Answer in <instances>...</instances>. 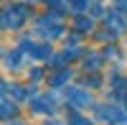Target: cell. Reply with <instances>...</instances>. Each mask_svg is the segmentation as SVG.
I'll use <instances>...</instances> for the list:
<instances>
[{"mask_svg":"<svg viewBox=\"0 0 127 125\" xmlns=\"http://www.w3.org/2000/svg\"><path fill=\"white\" fill-rule=\"evenodd\" d=\"M8 115H15V105H10V102H0V118H8Z\"/></svg>","mask_w":127,"mask_h":125,"instance_id":"cell-3","label":"cell"},{"mask_svg":"<svg viewBox=\"0 0 127 125\" xmlns=\"http://www.w3.org/2000/svg\"><path fill=\"white\" fill-rule=\"evenodd\" d=\"M66 97H71L69 102L74 107H87V105H92V95H87L84 89H79V87H71V89H66Z\"/></svg>","mask_w":127,"mask_h":125,"instance_id":"cell-1","label":"cell"},{"mask_svg":"<svg viewBox=\"0 0 127 125\" xmlns=\"http://www.w3.org/2000/svg\"><path fill=\"white\" fill-rule=\"evenodd\" d=\"M125 105H127V102H125Z\"/></svg>","mask_w":127,"mask_h":125,"instance_id":"cell-7","label":"cell"},{"mask_svg":"<svg viewBox=\"0 0 127 125\" xmlns=\"http://www.w3.org/2000/svg\"><path fill=\"white\" fill-rule=\"evenodd\" d=\"M8 125H28V123H23V120H15V123H8Z\"/></svg>","mask_w":127,"mask_h":125,"instance_id":"cell-5","label":"cell"},{"mask_svg":"<svg viewBox=\"0 0 127 125\" xmlns=\"http://www.w3.org/2000/svg\"><path fill=\"white\" fill-rule=\"evenodd\" d=\"M69 125H92V120H87V118H81V115H74V118L69 120Z\"/></svg>","mask_w":127,"mask_h":125,"instance_id":"cell-4","label":"cell"},{"mask_svg":"<svg viewBox=\"0 0 127 125\" xmlns=\"http://www.w3.org/2000/svg\"><path fill=\"white\" fill-rule=\"evenodd\" d=\"M97 118H107V120H112V123H122L125 120V112L120 110V107H109V105H102V107H97Z\"/></svg>","mask_w":127,"mask_h":125,"instance_id":"cell-2","label":"cell"},{"mask_svg":"<svg viewBox=\"0 0 127 125\" xmlns=\"http://www.w3.org/2000/svg\"><path fill=\"white\" fill-rule=\"evenodd\" d=\"M46 125H64V123H46Z\"/></svg>","mask_w":127,"mask_h":125,"instance_id":"cell-6","label":"cell"}]
</instances>
